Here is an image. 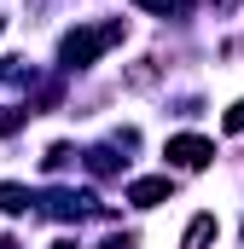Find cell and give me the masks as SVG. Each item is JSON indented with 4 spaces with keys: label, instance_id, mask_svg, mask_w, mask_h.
<instances>
[{
    "label": "cell",
    "instance_id": "cell-1",
    "mask_svg": "<svg viewBox=\"0 0 244 249\" xmlns=\"http://www.w3.org/2000/svg\"><path fill=\"white\" fill-rule=\"evenodd\" d=\"M122 29H128L122 18H111V23H87V29H70V35L59 41V64H64V70H87L105 47L122 41Z\"/></svg>",
    "mask_w": 244,
    "mask_h": 249
},
{
    "label": "cell",
    "instance_id": "cell-2",
    "mask_svg": "<svg viewBox=\"0 0 244 249\" xmlns=\"http://www.w3.org/2000/svg\"><path fill=\"white\" fill-rule=\"evenodd\" d=\"M41 214H53V220H81V214H93V191L53 186L47 197H41Z\"/></svg>",
    "mask_w": 244,
    "mask_h": 249
},
{
    "label": "cell",
    "instance_id": "cell-3",
    "mask_svg": "<svg viewBox=\"0 0 244 249\" xmlns=\"http://www.w3.org/2000/svg\"><path fill=\"white\" fill-rule=\"evenodd\" d=\"M163 157H169L175 168H203V162L215 157V145H209V139H198V133H175V139L163 145Z\"/></svg>",
    "mask_w": 244,
    "mask_h": 249
},
{
    "label": "cell",
    "instance_id": "cell-4",
    "mask_svg": "<svg viewBox=\"0 0 244 249\" xmlns=\"http://www.w3.org/2000/svg\"><path fill=\"white\" fill-rule=\"evenodd\" d=\"M169 197H175V180H169V174H151V180H134V186H128V203H134V209H157V203H169Z\"/></svg>",
    "mask_w": 244,
    "mask_h": 249
},
{
    "label": "cell",
    "instance_id": "cell-5",
    "mask_svg": "<svg viewBox=\"0 0 244 249\" xmlns=\"http://www.w3.org/2000/svg\"><path fill=\"white\" fill-rule=\"evenodd\" d=\"M215 244V214H198L192 226H186V244L181 249H209Z\"/></svg>",
    "mask_w": 244,
    "mask_h": 249
},
{
    "label": "cell",
    "instance_id": "cell-6",
    "mask_svg": "<svg viewBox=\"0 0 244 249\" xmlns=\"http://www.w3.org/2000/svg\"><path fill=\"white\" fill-rule=\"evenodd\" d=\"M117 168H122V157L111 151V145H93V151H87V174L105 180V174H117Z\"/></svg>",
    "mask_w": 244,
    "mask_h": 249
},
{
    "label": "cell",
    "instance_id": "cell-7",
    "mask_svg": "<svg viewBox=\"0 0 244 249\" xmlns=\"http://www.w3.org/2000/svg\"><path fill=\"white\" fill-rule=\"evenodd\" d=\"M29 203H35V197H29V191H23V186H12V180L0 186V214H23Z\"/></svg>",
    "mask_w": 244,
    "mask_h": 249
},
{
    "label": "cell",
    "instance_id": "cell-8",
    "mask_svg": "<svg viewBox=\"0 0 244 249\" xmlns=\"http://www.w3.org/2000/svg\"><path fill=\"white\" fill-rule=\"evenodd\" d=\"M23 122H29V105H12V110H0V139H6V133H18Z\"/></svg>",
    "mask_w": 244,
    "mask_h": 249
},
{
    "label": "cell",
    "instance_id": "cell-9",
    "mask_svg": "<svg viewBox=\"0 0 244 249\" xmlns=\"http://www.w3.org/2000/svg\"><path fill=\"white\" fill-rule=\"evenodd\" d=\"M70 157H76V151H70V145H53V151H47V157H41V168H47V174H59L64 162H70Z\"/></svg>",
    "mask_w": 244,
    "mask_h": 249
},
{
    "label": "cell",
    "instance_id": "cell-10",
    "mask_svg": "<svg viewBox=\"0 0 244 249\" xmlns=\"http://www.w3.org/2000/svg\"><path fill=\"white\" fill-rule=\"evenodd\" d=\"M140 6H151V12H163V18H169V12H186L192 0H140Z\"/></svg>",
    "mask_w": 244,
    "mask_h": 249
},
{
    "label": "cell",
    "instance_id": "cell-11",
    "mask_svg": "<svg viewBox=\"0 0 244 249\" xmlns=\"http://www.w3.org/2000/svg\"><path fill=\"white\" fill-rule=\"evenodd\" d=\"M221 127H227V133H239V127H244V99L233 105V110H227V122H221Z\"/></svg>",
    "mask_w": 244,
    "mask_h": 249
},
{
    "label": "cell",
    "instance_id": "cell-12",
    "mask_svg": "<svg viewBox=\"0 0 244 249\" xmlns=\"http://www.w3.org/2000/svg\"><path fill=\"white\" fill-rule=\"evenodd\" d=\"M0 249H23V244H18V238H0Z\"/></svg>",
    "mask_w": 244,
    "mask_h": 249
},
{
    "label": "cell",
    "instance_id": "cell-13",
    "mask_svg": "<svg viewBox=\"0 0 244 249\" xmlns=\"http://www.w3.org/2000/svg\"><path fill=\"white\" fill-rule=\"evenodd\" d=\"M53 249H76V244H70V238H59V244H53Z\"/></svg>",
    "mask_w": 244,
    "mask_h": 249
}]
</instances>
